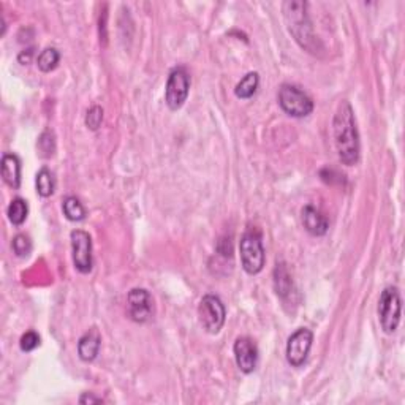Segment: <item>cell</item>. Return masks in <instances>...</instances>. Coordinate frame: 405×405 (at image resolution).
<instances>
[{
	"instance_id": "cb8c5ba5",
	"label": "cell",
	"mask_w": 405,
	"mask_h": 405,
	"mask_svg": "<svg viewBox=\"0 0 405 405\" xmlns=\"http://www.w3.org/2000/svg\"><path fill=\"white\" fill-rule=\"evenodd\" d=\"M40 345V336L35 331H27L26 334L21 337L20 347L22 351H32Z\"/></svg>"
},
{
	"instance_id": "8992f818",
	"label": "cell",
	"mask_w": 405,
	"mask_h": 405,
	"mask_svg": "<svg viewBox=\"0 0 405 405\" xmlns=\"http://www.w3.org/2000/svg\"><path fill=\"white\" fill-rule=\"evenodd\" d=\"M200 323L209 334H217L225 325L226 309L219 296L206 295L202 296L198 306Z\"/></svg>"
},
{
	"instance_id": "5bb4252c",
	"label": "cell",
	"mask_w": 405,
	"mask_h": 405,
	"mask_svg": "<svg viewBox=\"0 0 405 405\" xmlns=\"http://www.w3.org/2000/svg\"><path fill=\"white\" fill-rule=\"evenodd\" d=\"M2 177L11 189H20L21 186V160L16 154H3L2 156Z\"/></svg>"
},
{
	"instance_id": "d6986e66",
	"label": "cell",
	"mask_w": 405,
	"mask_h": 405,
	"mask_svg": "<svg viewBox=\"0 0 405 405\" xmlns=\"http://www.w3.org/2000/svg\"><path fill=\"white\" fill-rule=\"evenodd\" d=\"M27 214H29V206H27L26 200H22V198L11 200L8 209H7V216H8V220L11 223L16 225V226L22 225L24 222H26Z\"/></svg>"
},
{
	"instance_id": "5b68a950",
	"label": "cell",
	"mask_w": 405,
	"mask_h": 405,
	"mask_svg": "<svg viewBox=\"0 0 405 405\" xmlns=\"http://www.w3.org/2000/svg\"><path fill=\"white\" fill-rule=\"evenodd\" d=\"M279 105L291 117H307L314 111V101L293 84H282L279 89Z\"/></svg>"
},
{
	"instance_id": "d4e9b609",
	"label": "cell",
	"mask_w": 405,
	"mask_h": 405,
	"mask_svg": "<svg viewBox=\"0 0 405 405\" xmlns=\"http://www.w3.org/2000/svg\"><path fill=\"white\" fill-rule=\"evenodd\" d=\"M34 56V50L32 47H29V50H24L20 56H17V61H20V64L22 65H27L29 62H31V59Z\"/></svg>"
},
{
	"instance_id": "ba28073f",
	"label": "cell",
	"mask_w": 405,
	"mask_h": 405,
	"mask_svg": "<svg viewBox=\"0 0 405 405\" xmlns=\"http://www.w3.org/2000/svg\"><path fill=\"white\" fill-rule=\"evenodd\" d=\"M127 312L135 323H147L156 314L154 297L146 288H133L127 295Z\"/></svg>"
},
{
	"instance_id": "9a60e30c",
	"label": "cell",
	"mask_w": 405,
	"mask_h": 405,
	"mask_svg": "<svg viewBox=\"0 0 405 405\" xmlns=\"http://www.w3.org/2000/svg\"><path fill=\"white\" fill-rule=\"evenodd\" d=\"M260 86V76L257 71H250L244 78L237 82L235 87V95L241 100H249L252 98L257 89Z\"/></svg>"
},
{
	"instance_id": "277c9868",
	"label": "cell",
	"mask_w": 405,
	"mask_h": 405,
	"mask_svg": "<svg viewBox=\"0 0 405 405\" xmlns=\"http://www.w3.org/2000/svg\"><path fill=\"white\" fill-rule=\"evenodd\" d=\"M402 301L399 290L396 287H386L378 301V320L382 330L386 334L396 332L399 323H401Z\"/></svg>"
},
{
	"instance_id": "7c38bea8",
	"label": "cell",
	"mask_w": 405,
	"mask_h": 405,
	"mask_svg": "<svg viewBox=\"0 0 405 405\" xmlns=\"http://www.w3.org/2000/svg\"><path fill=\"white\" fill-rule=\"evenodd\" d=\"M301 220L304 228H306L307 233H311L312 236H323L326 235L327 228H330V222L323 212L312 205L304 206L301 209Z\"/></svg>"
},
{
	"instance_id": "7402d4cb",
	"label": "cell",
	"mask_w": 405,
	"mask_h": 405,
	"mask_svg": "<svg viewBox=\"0 0 405 405\" xmlns=\"http://www.w3.org/2000/svg\"><path fill=\"white\" fill-rule=\"evenodd\" d=\"M38 147H40L41 156L43 157H51L52 154H54L56 141H54V135H52V132L41 133L40 140H38Z\"/></svg>"
},
{
	"instance_id": "603a6c76",
	"label": "cell",
	"mask_w": 405,
	"mask_h": 405,
	"mask_svg": "<svg viewBox=\"0 0 405 405\" xmlns=\"http://www.w3.org/2000/svg\"><path fill=\"white\" fill-rule=\"evenodd\" d=\"M103 122V110L100 108V106H92L91 110L87 111V116H86V125L89 130H98V127Z\"/></svg>"
},
{
	"instance_id": "7a4b0ae2",
	"label": "cell",
	"mask_w": 405,
	"mask_h": 405,
	"mask_svg": "<svg viewBox=\"0 0 405 405\" xmlns=\"http://www.w3.org/2000/svg\"><path fill=\"white\" fill-rule=\"evenodd\" d=\"M306 2H285L282 5L284 17L287 21L288 31L293 35L295 40L301 45V47L309 52H317L318 41L314 35L312 22L307 15Z\"/></svg>"
},
{
	"instance_id": "ffe728a7",
	"label": "cell",
	"mask_w": 405,
	"mask_h": 405,
	"mask_svg": "<svg viewBox=\"0 0 405 405\" xmlns=\"http://www.w3.org/2000/svg\"><path fill=\"white\" fill-rule=\"evenodd\" d=\"M59 61H61V52H59L56 47H46V50L40 52L37 65L43 73H50V71L57 67Z\"/></svg>"
},
{
	"instance_id": "ac0fdd59",
	"label": "cell",
	"mask_w": 405,
	"mask_h": 405,
	"mask_svg": "<svg viewBox=\"0 0 405 405\" xmlns=\"http://www.w3.org/2000/svg\"><path fill=\"white\" fill-rule=\"evenodd\" d=\"M62 209L65 217L71 220V222H81V220L86 219L84 206L81 205V201L76 196H67L62 202Z\"/></svg>"
},
{
	"instance_id": "4fadbf2b",
	"label": "cell",
	"mask_w": 405,
	"mask_h": 405,
	"mask_svg": "<svg viewBox=\"0 0 405 405\" xmlns=\"http://www.w3.org/2000/svg\"><path fill=\"white\" fill-rule=\"evenodd\" d=\"M101 345V336L97 327H91L84 334L80 337L78 341V355L84 362H92L97 358Z\"/></svg>"
},
{
	"instance_id": "2e32d148",
	"label": "cell",
	"mask_w": 405,
	"mask_h": 405,
	"mask_svg": "<svg viewBox=\"0 0 405 405\" xmlns=\"http://www.w3.org/2000/svg\"><path fill=\"white\" fill-rule=\"evenodd\" d=\"M274 288H276V293L282 300L285 296H288L291 290H293V281H291L290 274L284 263H277L276 270H274Z\"/></svg>"
},
{
	"instance_id": "52a82bcc",
	"label": "cell",
	"mask_w": 405,
	"mask_h": 405,
	"mask_svg": "<svg viewBox=\"0 0 405 405\" xmlns=\"http://www.w3.org/2000/svg\"><path fill=\"white\" fill-rule=\"evenodd\" d=\"M190 91V76L184 67H176L170 71L165 87V101L168 108L176 111L186 103Z\"/></svg>"
},
{
	"instance_id": "30bf717a",
	"label": "cell",
	"mask_w": 405,
	"mask_h": 405,
	"mask_svg": "<svg viewBox=\"0 0 405 405\" xmlns=\"http://www.w3.org/2000/svg\"><path fill=\"white\" fill-rule=\"evenodd\" d=\"M312 342L314 332L311 330H307V327H300V330H296L293 334L288 337L287 350H285L288 364L293 367H301L304 362L307 361L309 351L312 348Z\"/></svg>"
},
{
	"instance_id": "484cf974",
	"label": "cell",
	"mask_w": 405,
	"mask_h": 405,
	"mask_svg": "<svg viewBox=\"0 0 405 405\" xmlns=\"http://www.w3.org/2000/svg\"><path fill=\"white\" fill-rule=\"evenodd\" d=\"M100 402H103V401H101L100 397H94L91 395H82L80 397V404H100Z\"/></svg>"
},
{
	"instance_id": "8fae6325",
	"label": "cell",
	"mask_w": 405,
	"mask_h": 405,
	"mask_svg": "<svg viewBox=\"0 0 405 405\" xmlns=\"http://www.w3.org/2000/svg\"><path fill=\"white\" fill-rule=\"evenodd\" d=\"M235 360L240 371L244 374H252L258 364V347L252 339L247 336L237 337L233 345Z\"/></svg>"
},
{
	"instance_id": "e0dca14e",
	"label": "cell",
	"mask_w": 405,
	"mask_h": 405,
	"mask_svg": "<svg viewBox=\"0 0 405 405\" xmlns=\"http://www.w3.org/2000/svg\"><path fill=\"white\" fill-rule=\"evenodd\" d=\"M35 186H37V193L43 198H47L54 193L56 189V181H54V175L47 170V168H41L37 172V179H35Z\"/></svg>"
},
{
	"instance_id": "6da1fadb",
	"label": "cell",
	"mask_w": 405,
	"mask_h": 405,
	"mask_svg": "<svg viewBox=\"0 0 405 405\" xmlns=\"http://www.w3.org/2000/svg\"><path fill=\"white\" fill-rule=\"evenodd\" d=\"M334 130V142L337 149V156L341 162L347 166H353L360 160V133L356 128V119L351 105L344 100L334 115L332 121Z\"/></svg>"
},
{
	"instance_id": "9c48e42d",
	"label": "cell",
	"mask_w": 405,
	"mask_h": 405,
	"mask_svg": "<svg viewBox=\"0 0 405 405\" xmlns=\"http://www.w3.org/2000/svg\"><path fill=\"white\" fill-rule=\"evenodd\" d=\"M71 240V258H73L75 270L81 274H89L92 271V240L89 233L82 230H73L70 235Z\"/></svg>"
},
{
	"instance_id": "3957f363",
	"label": "cell",
	"mask_w": 405,
	"mask_h": 405,
	"mask_svg": "<svg viewBox=\"0 0 405 405\" xmlns=\"http://www.w3.org/2000/svg\"><path fill=\"white\" fill-rule=\"evenodd\" d=\"M241 263L244 271L255 276L263 271L266 255L263 247V237L258 230H247L240 241Z\"/></svg>"
},
{
	"instance_id": "44dd1931",
	"label": "cell",
	"mask_w": 405,
	"mask_h": 405,
	"mask_svg": "<svg viewBox=\"0 0 405 405\" xmlns=\"http://www.w3.org/2000/svg\"><path fill=\"white\" fill-rule=\"evenodd\" d=\"M11 247H13V252L20 258H26L32 252V241L27 235H16L13 237V242H11Z\"/></svg>"
}]
</instances>
